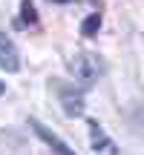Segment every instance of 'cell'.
<instances>
[{"label": "cell", "instance_id": "obj_1", "mask_svg": "<svg viewBox=\"0 0 144 155\" xmlns=\"http://www.w3.org/2000/svg\"><path fill=\"white\" fill-rule=\"evenodd\" d=\"M69 72L75 75V83L81 89H89L101 75H104V63L92 52H78L75 58H69Z\"/></svg>", "mask_w": 144, "mask_h": 155}, {"label": "cell", "instance_id": "obj_2", "mask_svg": "<svg viewBox=\"0 0 144 155\" xmlns=\"http://www.w3.org/2000/svg\"><path fill=\"white\" fill-rule=\"evenodd\" d=\"M29 127L35 129V135H38V138L43 141V144L49 147V150L55 152V155H75V150H69V147H67V141H61L55 132H49V129H46L43 124L38 121V118H29Z\"/></svg>", "mask_w": 144, "mask_h": 155}, {"label": "cell", "instance_id": "obj_3", "mask_svg": "<svg viewBox=\"0 0 144 155\" xmlns=\"http://www.w3.org/2000/svg\"><path fill=\"white\" fill-rule=\"evenodd\" d=\"M20 58H17V46L6 38V32H0V69L6 72H17Z\"/></svg>", "mask_w": 144, "mask_h": 155}, {"label": "cell", "instance_id": "obj_4", "mask_svg": "<svg viewBox=\"0 0 144 155\" xmlns=\"http://www.w3.org/2000/svg\"><path fill=\"white\" fill-rule=\"evenodd\" d=\"M89 141H92V150L95 152H107V155H118L115 144H112L110 138H107L104 127H101L98 121H89Z\"/></svg>", "mask_w": 144, "mask_h": 155}, {"label": "cell", "instance_id": "obj_5", "mask_svg": "<svg viewBox=\"0 0 144 155\" xmlns=\"http://www.w3.org/2000/svg\"><path fill=\"white\" fill-rule=\"evenodd\" d=\"M61 104H63V112H67L69 118H75V115H81V112H84L81 92H75V89H69V86L61 89Z\"/></svg>", "mask_w": 144, "mask_h": 155}, {"label": "cell", "instance_id": "obj_6", "mask_svg": "<svg viewBox=\"0 0 144 155\" xmlns=\"http://www.w3.org/2000/svg\"><path fill=\"white\" fill-rule=\"evenodd\" d=\"M98 29H101V12H92L89 17H84V23H81V35L84 38H95Z\"/></svg>", "mask_w": 144, "mask_h": 155}, {"label": "cell", "instance_id": "obj_7", "mask_svg": "<svg viewBox=\"0 0 144 155\" xmlns=\"http://www.w3.org/2000/svg\"><path fill=\"white\" fill-rule=\"evenodd\" d=\"M20 20L26 23V26H29V23H38V12H35L32 0H23V3H20Z\"/></svg>", "mask_w": 144, "mask_h": 155}, {"label": "cell", "instance_id": "obj_8", "mask_svg": "<svg viewBox=\"0 0 144 155\" xmlns=\"http://www.w3.org/2000/svg\"><path fill=\"white\" fill-rule=\"evenodd\" d=\"M55 3H72V0H55Z\"/></svg>", "mask_w": 144, "mask_h": 155}, {"label": "cell", "instance_id": "obj_9", "mask_svg": "<svg viewBox=\"0 0 144 155\" xmlns=\"http://www.w3.org/2000/svg\"><path fill=\"white\" fill-rule=\"evenodd\" d=\"M3 92H6V86H3V83H0V95H3Z\"/></svg>", "mask_w": 144, "mask_h": 155}]
</instances>
